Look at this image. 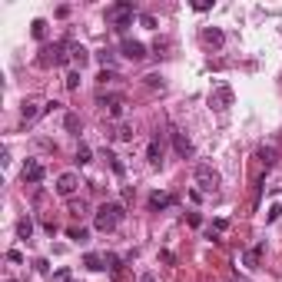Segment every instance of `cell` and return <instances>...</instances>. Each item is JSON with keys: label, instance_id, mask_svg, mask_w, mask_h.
<instances>
[{"label": "cell", "instance_id": "31", "mask_svg": "<svg viewBox=\"0 0 282 282\" xmlns=\"http://www.w3.org/2000/svg\"><path fill=\"white\" fill-rule=\"evenodd\" d=\"M70 236H73L76 242H83V239H87V229H70Z\"/></svg>", "mask_w": 282, "mask_h": 282}, {"label": "cell", "instance_id": "25", "mask_svg": "<svg viewBox=\"0 0 282 282\" xmlns=\"http://www.w3.org/2000/svg\"><path fill=\"white\" fill-rule=\"evenodd\" d=\"M100 63H103V70H113V50H103L100 54Z\"/></svg>", "mask_w": 282, "mask_h": 282}, {"label": "cell", "instance_id": "14", "mask_svg": "<svg viewBox=\"0 0 282 282\" xmlns=\"http://www.w3.org/2000/svg\"><path fill=\"white\" fill-rule=\"evenodd\" d=\"M203 40H206V44H213V47H223V40H226V37H223V30H216V27H206V30H203Z\"/></svg>", "mask_w": 282, "mask_h": 282}, {"label": "cell", "instance_id": "21", "mask_svg": "<svg viewBox=\"0 0 282 282\" xmlns=\"http://www.w3.org/2000/svg\"><path fill=\"white\" fill-rule=\"evenodd\" d=\"M63 126L70 133H76V130H80V116H76V113H66V116H63Z\"/></svg>", "mask_w": 282, "mask_h": 282}, {"label": "cell", "instance_id": "5", "mask_svg": "<svg viewBox=\"0 0 282 282\" xmlns=\"http://www.w3.org/2000/svg\"><path fill=\"white\" fill-rule=\"evenodd\" d=\"M232 87H229V83H219L216 90H213V93H209V107L213 110H219V113H226L229 107H232Z\"/></svg>", "mask_w": 282, "mask_h": 282}, {"label": "cell", "instance_id": "17", "mask_svg": "<svg viewBox=\"0 0 282 282\" xmlns=\"http://www.w3.org/2000/svg\"><path fill=\"white\" fill-rule=\"evenodd\" d=\"M70 56H73V63H76V66H83V63L90 60V54L83 50V47H76V44H70Z\"/></svg>", "mask_w": 282, "mask_h": 282}, {"label": "cell", "instance_id": "13", "mask_svg": "<svg viewBox=\"0 0 282 282\" xmlns=\"http://www.w3.org/2000/svg\"><path fill=\"white\" fill-rule=\"evenodd\" d=\"M166 206H173V196L169 193H153L150 196V209L156 213V209H166Z\"/></svg>", "mask_w": 282, "mask_h": 282}, {"label": "cell", "instance_id": "20", "mask_svg": "<svg viewBox=\"0 0 282 282\" xmlns=\"http://www.w3.org/2000/svg\"><path fill=\"white\" fill-rule=\"evenodd\" d=\"M259 256H262V246L249 249V252H246V266H249V269H256V266H259Z\"/></svg>", "mask_w": 282, "mask_h": 282}, {"label": "cell", "instance_id": "29", "mask_svg": "<svg viewBox=\"0 0 282 282\" xmlns=\"http://www.w3.org/2000/svg\"><path fill=\"white\" fill-rule=\"evenodd\" d=\"M140 23H143V27H150V30H156V17H150V13H143Z\"/></svg>", "mask_w": 282, "mask_h": 282}, {"label": "cell", "instance_id": "24", "mask_svg": "<svg viewBox=\"0 0 282 282\" xmlns=\"http://www.w3.org/2000/svg\"><path fill=\"white\" fill-rule=\"evenodd\" d=\"M116 140H133V126H126V123H123V126H116Z\"/></svg>", "mask_w": 282, "mask_h": 282}, {"label": "cell", "instance_id": "12", "mask_svg": "<svg viewBox=\"0 0 282 282\" xmlns=\"http://www.w3.org/2000/svg\"><path fill=\"white\" fill-rule=\"evenodd\" d=\"M37 116H40V107H37L33 100H23L20 103V119L23 123H30V119H37Z\"/></svg>", "mask_w": 282, "mask_h": 282}, {"label": "cell", "instance_id": "30", "mask_svg": "<svg viewBox=\"0 0 282 282\" xmlns=\"http://www.w3.org/2000/svg\"><path fill=\"white\" fill-rule=\"evenodd\" d=\"M107 160H110V163H113V173H116V176H123V163H119V160H116V156H113V153H110Z\"/></svg>", "mask_w": 282, "mask_h": 282}, {"label": "cell", "instance_id": "10", "mask_svg": "<svg viewBox=\"0 0 282 282\" xmlns=\"http://www.w3.org/2000/svg\"><path fill=\"white\" fill-rule=\"evenodd\" d=\"M100 107L107 110L113 119H119L123 116V97H100Z\"/></svg>", "mask_w": 282, "mask_h": 282}, {"label": "cell", "instance_id": "9", "mask_svg": "<svg viewBox=\"0 0 282 282\" xmlns=\"http://www.w3.org/2000/svg\"><path fill=\"white\" fill-rule=\"evenodd\" d=\"M40 179H44V166L37 160H27L23 163V183H40Z\"/></svg>", "mask_w": 282, "mask_h": 282}, {"label": "cell", "instance_id": "22", "mask_svg": "<svg viewBox=\"0 0 282 282\" xmlns=\"http://www.w3.org/2000/svg\"><path fill=\"white\" fill-rule=\"evenodd\" d=\"M33 37H37V40H44V37H47V20H33Z\"/></svg>", "mask_w": 282, "mask_h": 282}, {"label": "cell", "instance_id": "26", "mask_svg": "<svg viewBox=\"0 0 282 282\" xmlns=\"http://www.w3.org/2000/svg\"><path fill=\"white\" fill-rule=\"evenodd\" d=\"M143 80H146V87H160L163 90V76L160 73H150V76H143Z\"/></svg>", "mask_w": 282, "mask_h": 282}, {"label": "cell", "instance_id": "6", "mask_svg": "<svg viewBox=\"0 0 282 282\" xmlns=\"http://www.w3.org/2000/svg\"><path fill=\"white\" fill-rule=\"evenodd\" d=\"M80 189V176L76 173H63L60 179H56V196H63V199H70V196Z\"/></svg>", "mask_w": 282, "mask_h": 282}, {"label": "cell", "instance_id": "1", "mask_svg": "<svg viewBox=\"0 0 282 282\" xmlns=\"http://www.w3.org/2000/svg\"><path fill=\"white\" fill-rule=\"evenodd\" d=\"M123 219H126V209L119 206V203H103V206L97 209V216H93V226H97L100 232H113Z\"/></svg>", "mask_w": 282, "mask_h": 282}, {"label": "cell", "instance_id": "19", "mask_svg": "<svg viewBox=\"0 0 282 282\" xmlns=\"http://www.w3.org/2000/svg\"><path fill=\"white\" fill-rule=\"evenodd\" d=\"M90 160H93V153H90V146H87V143H80V146H76V163L83 166V163H90Z\"/></svg>", "mask_w": 282, "mask_h": 282}, {"label": "cell", "instance_id": "8", "mask_svg": "<svg viewBox=\"0 0 282 282\" xmlns=\"http://www.w3.org/2000/svg\"><path fill=\"white\" fill-rule=\"evenodd\" d=\"M119 50H123V56H126V60H133V63L146 56V47H143L140 40H123V47H119Z\"/></svg>", "mask_w": 282, "mask_h": 282}, {"label": "cell", "instance_id": "32", "mask_svg": "<svg viewBox=\"0 0 282 282\" xmlns=\"http://www.w3.org/2000/svg\"><path fill=\"white\" fill-rule=\"evenodd\" d=\"M140 282H156V276H153V272H143V279Z\"/></svg>", "mask_w": 282, "mask_h": 282}, {"label": "cell", "instance_id": "11", "mask_svg": "<svg viewBox=\"0 0 282 282\" xmlns=\"http://www.w3.org/2000/svg\"><path fill=\"white\" fill-rule=\"evenodd\" d=\"M146 160H150L153 166L163 163V143H160V136H153L150 140V146H146Z\"/></svg>", "mask_w": 282, "mask_h": 282}, {"label": "cell", "instance_id": "18", "mask_svg": "<svg viewBox=\"0 0 282 282\" xmlns=\"http://www.w3.org/2000/svg\"><path fill=\"white\" fill-rule=\"evenodd\" d=\"M83 266H87L90 272H100V269H103V266H107V259H103V256H93V252H90L87 259H83Z\"/></svg>", "mask_w": 282, "mask_h": 282}, {"label": "cell", "instance_id": "2", "mask_svg": "<svg viewBox=\"0 0 282 282\" xmlns=\"http://www.w3.org/2000/svg\"><path fill=\"white\" fill-rule=\"evenodd\" d=\"M66 50H70V44H66V40H60V44H50V47H44V56H40V63L44 66H63L66 60H73V56L66 54Z\"/></svg>", "mask_w": 282, "mask_h": 282}, {"label": "cell", "instance_id": "4", "mask_svg": "<svg viewBox=\"0 0 282 282\" xmlns=\"http://www.w3.org/2000/svg\"><path fill=\"white\" fill-rule=\"evenodd\" d=\"M133 3H113V7H107V20H113V27L116 30H123V27H130L133 20Z\"/></svg>", "mask_w": 282, "mask_h": 282}, {"label": "cell", "instance_id": "28", "mask_svg": "<svg viewBox=\"0 0 282 282\" xmlns=\"http://www.w3.org/2000/svg\"><path fill=\"white\" fill-rule=\"evenodd\" d=\"M113 80H119L116 70H103V73H100V83H113Z\"/></svg>", "mask_w": 282, "mask_h": 282}, {"label": "cell", "instance_id": "3", "mask_svg": "<svg viewBox=\"0 0 282 282\" xmlns=\"http://www.w3.org/2000/svg\"><path fill=\"white\" fill-rule=\"evenodd\" d=\"M193 176H196V186H199L203 193H216V186H219V173L213 169V166L199 163V166L193 169Z\"/></svg>", "mask_w": 282, "mask_h": 282}, {"label": "cell", "instance_id": "16", "mask_svg": "<svg viewBox=\"0 0 282 282\" xmlns=\"http://www.w3.org/2000/svg\"><path fill=\"white\" fill-rule=\"evenodd\" d=\"M17 236H20V239H30V236H33V219H30V216L17 219Z\"/></svg>", "mask_w": 282, "mask_h": 282}, {"label": "cell", "instance_id": "23", "mask_svg": "<svg viewBox=\"0 0 282 282\" xmlns=\"http://www.w3.org/2000/svg\"><path fill=\"white\" fill-rule=\"evenodd\" d=\"M80 87V70H70L66 73V90H76Z\"/></svg>", "mask_w": 282, "mask_h": 282}, {"label": "cell", "instance_id": "15", "mask_svg": "<svg viewBox=\"0 0 282 282\" xmlns=\"http://www.w3.org/2000/svg\"><path fill=\"white\" fill-rule=\"evenodd\" d=\"M276 156H279V153H276V146H262V150H259V160H262V166H266V169H272V166H276Z\"/></svg>", "mask_w": 282, "mask_h": 282}, {"label": "cell", "instance_id": "27", "mask_svg": "<svg viewBox=\"0 0 282 282\" xmlns=\"http://www.w3.org/2000/svg\"><path fill=\"white\" fill-rule=\"evenodd\" d=\"M107 266H110V272H113V276L119 279V266H123V262H119L116 256H107Z\"/></svg>", "mask_w": 282, "mask_h": 282}, {"label": "cell", "instance_id": "7", "mask_svg": "<svg viewBox=\"0 0 282 282\" xmlns=\"http://www.w3.org/2000/svg\"><path fill=\"white\" fill-rule=\"evenodd\" d=\"M169 136H173V146H176V153H179L183 160H189V156H193V140H189L186 133H179V130H173Z\"/></svg>", "mask_w": 282, "mask_h": 282}]
</instances>
